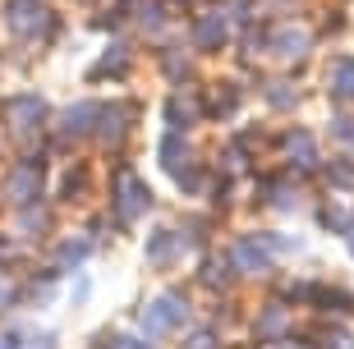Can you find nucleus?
Wrapping results in <instances>:
<instances>
[{"label": "nucleus", "instance_id": "f257e3e1", "mask_svg": "<svg viewBox=\"0 0 354 349\" xmlns=\"http://www.w3.org/2000/svg\"><path fill=\"white\" fill-rule=\"evenodd\" d=\"M189 317H194V303H189L184 290H157L143 303V312H138V331L157 345L166 336H180L184 326H189Z\"/></svg>", "mask_w": 354, "mask_h": 349}, {"label": "nucleus", "instance_id": "f8f14e48", "mask_svg": "<svg viewBox=\"0 0 354 349\" xmlns=\"http://www.w3.org/2000/svg\"><path fill=\"white\" fill-rule=\"evenodd\" d=\"M304 345L308 349H354V336L345 331V326H336V322H317V326H308Z\"/></svg>", "mask_w": 354, "mask_h": 349}, {"label": "nucleus", "instance_id": "9d476101", "mask_svg": "<svg viewBox=\"0 0 354 349\" xmlns=\"http://www.w3.org/2000/svg\"><path fill=\"white\" fill-rule=\"evenodd\" d=\"M46 230H51V211L41 207V202L14 207V234H24V239H41Z\"/></svg>", "mask_w": 354, "mask_h": 349}, {"label": "nucleus", "instance_id": "412c9836", "mask_svg": "<svg viewBox=\"0 0 354 349\" xmlns=\"http://www.w3.org/2000/svg\"><path fill=\"white\" fill-rule=\"evenodd\" d=\"M83 180H88V170H83V166H69V170H65V180H60V202H79L83 189H88Z\"/></svg>", "mask_w": 354, "mask_h": 349}, {"label": "nucleus", "instance_id": "4468645a", "mask_svg": "<svg viewBox=\"0 0 354 349\" xmlns=\"http://www.w3.org/2000/svg\"><path fill=\"white\" fill-rule=\"evenodd\" d=\"M322 180H327L331 194H354V166H350V156H336L331 166H322Z\"/></svg>", "mask_w": 354, "mask_h": 349}, {"label": "nucleus", "instance_id": "20e7f679", "mask_svg": "<svg viewBox=\"0 0 354 349\" xmlns=\"http://www.w3.org/2000/svg\"><path fill=\"white\" fill-rule=\"evenodd\" d=\"M147 262L152 267H171V262L189 258V253H198L194 239H189V230H184V220H171V225H157V230L147 234Z\"/></svg>", "mask_w": 354, "mask_h": 349}, {"label": "nucleus", "instance_id": "bb28decb", "mask_svg": "<svg viewBox=\"0 0 354 349\" xmlns=\"http://www.w3.org/2000/svg\"><path fill=\"white\" fill-rule=\"evenodd\" d=\"M106 220H111V216H88V225H83V234L92 239V248L106 244V234H111V230H106Z\"/></svg>", "mask_w": 354, "mask_h": 349}, {"label": "nucleus", "instance_id": "f03ea898", "mask_svg": "<svg viewBox=\"0 0 354 349\" xmlns=\"http://www.w3.org/2000/svg\"><path fill=\"white\" fill-rule=\"evenodd\" d=\"M152 207H157L152 189L133 175V166L124 170V161H115V184H111V220H115V225H133V220L152 216Z\"/></svg>", "mask_w": 354, "mask_h": 349}, {"label": "nucleus", "instance_id": "6e6552de", "mask_svg": "<svg viewBox=\"0 0 354 349\" xmlns=\"http://www.w3.org/2000/svg\"><path fill=\"white\" fill-rule=\"evenodd\" d=\"M235 281H239V276H235V267H230V258H225V253H203V262H198V285H203V290L225 294Z\"/></svg>", "mask_w": 354, "mask_h": 349}, {"label": "nucleus", "instance_id": "a211bd4d", "mask_svg": "<svg viewBox=\"0 0 354 349\" xmlns=\"http://www.w3.org/2000/svg\"><path fill=\"white\" fill-rule=\"evenodd\" d=\"M180 349H225V340H221L216 326H194V331H184Z\"/></svg>", "mask_w": 354, "mask_h": 349}, {"label": "nucleus", "instance_id": "dca6fc26", "mask_svg": "<svg viewBox=\"0 0 354 349\" xmlns=\"http://www.w3.org/2000/svg\"><path fill=\"white\" fill-rule=\"evenodd\" d=\"M331 97L341 106L354 102V60H341V65L331 69Z\"/></svg>", "mask_w": 354, "mask_h": 349}, {"label": "nucleus", "instance_id": "5701e85b", "mask_svg": "<svg viewBox=\"0 0 354 349\" xmlns=\"http://www.w3.org/2000/svg\"><path fill=\"white\" fill-rule=\"evenodd\" d=\"M235 106H239L235 92H212V97H207V115L212 120H225V115H235Z\"/></svg>", "mask_w": 354, "mask_h": 349}, {"label": "nucleus", "instance_id": "4be33fe9", "mask_svg": "<svg viewBox=\"0 0 354 349\" xmlns=\"http://www.w3.org/2000/svg\"><path fill=\"white\" fill-rule=\"evenodd\" d=\"M19 299H24V281H19L14 272H5V267H0V312H10Z\"/></svg>", "mask_w": 354, "mask_h": 349}, {"label": "nucleus", "instance_id": "2eb2a0df", "mask_svg": "<svg viewBox=\"0 0 354 349\" xmlns=\"http://www.w3.org/2000/svg\"><path fill=\"white\" fill-rule=\"evenodd\" d=\"M88 349H157L143 331H102V340Z\"/></svg>", "mask_w": 354, "mask_h": 349}, {"label": "nucleus", "instance_id": "cd10ccee", "mask_svg": "<svg viewBox=\"0 0 354 349\" xmlns=\"http://www.w3.org/2000/svg\"><path fill=\"white\" fill-rule=\"evenodd\" d=\"M341 239H345V248H350V258H354V216H350V230H345Z\"/></svg>", "mask_w": 354, "mask_h": 349}, {"label": "nucleus", "instance_id": "f3484780", "mask_svg": "<svg viewBox=\"0 0 354 349\" xmlns=\"http://www.w3.org/2000/svg\"><path fill=\"white\" fill-rule=\"evenodd\" d=\"M313 216H317V225H322V230L345 234V230H350V216H354V211H341V207H331V202H317Z\"/></svg>", "mask_w": 354, "mask_h": 349}, {"label": "nucleus", "instance_id": "aec40b11", "mask_svg": "<svg viewBox=\"0 0 354 349\" xmlns=\"http://www.w3.org/2000/svg\"><path fill=\"white\" fill-rule=\"evenodd\" d=\"M161 115H166V129L184 133V129H189V120H194V111H189V102H180V97H171V102L161 106Z\"/></svg>", "mask_w": 354, "mask_h": 349}, {"label": "nucleus", "instance_id": "b1692460", "mask_svg": "<svg viewBox=\"0 0 354 349\" xmlns=\"http://www.w3.org/2000/svg\"><path fill=\"white\" fill-rule=\"evenodd\" d=\"M331 138L341 142L345 156H350L354 152V115H336V120H331Z\"/></svg>", "mask_w": 354, "mask_h": 349}, {"label": "nucleus", "instance_id": "7ed1b4c3", "mask_svg": "<svg viewBox=\"0 0 354 349\" xmlns=\"http://www.w3.org/2000/svg\"><path fill=\"white\" fill-rule=\"evenodd\" d=\"M41 180H46V161H41L37 152L19 156L10 170H5V184H0V194H5V202L10 207H28V202H41Z\"/></svg>", "mask_w": 354, "mask_h": 349}, {"label": "nucleus", "instance_id": "ddd939ff", "mask_svg": "<svg viewBox=\"0 0 354 349\" xmlns=\"http://www.w3.org/2000/svg\"><path fill=\"white\" fill-rule=\"evenodd\" d=\"M157 161L166 166V175H175V170H184L189 161H194V152H189V138L171 129L166 138H161V147H157Z\"/></svg>", "mask_w": 354, "mask_h": 349}, {"label": "nucleus", "instance_id": "39448f33", "mask_svg": "<svg viewBox=\"0 0 354 349\" xmlns=\"http://www.w3.org/2000/svg\"><path fill=\"white\" fill-rule=\"evenodd\" d=\"M290 308H295V303H286V299H276V294H272L263 308H258V317H253V336L263 340V345L295 336V317H290Z\"/></svg>", "mask_w": 354, "mask_h": 349}, {"label": "nucleus", "instance_id": "423d86ee", "mask_svg": "<svg viewBox=\"0 0 354 349\" xmlns=\"http://www.w3.org/2000/svg\"><path fill=\"white\" fill-rule=\"evenodd\" d=\"M88 258H92V239H88V234H65V239L51 248L46 267H51L55 276H69V272H79Z\"/></svg>", "mask_w": 354, "mask_h": 349}, {"label": "nucleus", "instance_id": "0eeeda50", "mask_svg": "<svg viewBox=\"0 0 354 349\" xmlns=\"http://www.w3.org/2000/svg\"><path fill=\"white\" fill-rule=\"evenodd\" d=\"M129 129H133V115L124 111V106H102V115H97V129H92V138L102 142L106 152H115Z\"/></svg>", "mask_w": 354, "mask_h": 349}, {"label": "nucleus", "instance_id": "a878e982", "mask_svg": "<svg viewBox=\"0 0 354 349\" xmlns=\"http://www.w3.org/2000/svg\"><path fill=\"white\" fill-rule=\"evenodd\" d=\"M28 345L32 349H60V336L46 331V326H28Z\"/></svg>", "mask_w": 354, "mask_h": 349}, {"label": "nucleus", "instance_id": "6ab92c4d", "mask_svg": "<svg viewBox=\"0 0 354 349\" xmlns=\"http://www.w3.org/2000/svg\"><path fill=\"white\" fill-rule=\"evenodd\" d=\"M203 180H207V175H203L194 161H189L184 170H175V184H180V194H189V198H203V194H207V184H203Z\"/></svg>", "mask_w": 354, "mask_h": 349}, {"label": "nucleus", "instance_id": "1a4fd4ad", "mask_svg": "<svg viewBox=\"0 0 354 349\" xmlns=\"http://www.w3.org/2000/svg\"><path fill=\"white\" fill-rule=\"evenodd\" d=\"M97 115H102V106L97 102H79L69 106L65 115H60V129H65V138H92V129H97Z\"/></svg>", "mask_w": 354, "mask_h": 349}, {"label": "nucleus", "instance_id": "9b49d317", "mask_svg": "<svg viewBox=\"0 0 354 349\" xmlns=\"http://www.w3.org/2000/svg\"><path fill=\"white\" fill-rule=\"evenodd\" d=\"M10 120H14V129L28 138V133H37L41 124H46V102H41V97H19Z\"/></svg>", "mask_w": 354, "mask_h": 349}, {"label": "nucleus", "instance_id": "393cba45", "mask_svg": "<svg viewBox=\"0 0 354 349\" xmlns=\"http://www.w3.org/2000/svg\"><path fill=\"white\" fill-rule=\"evenodd\" d=\"M267 102H272L276 111H290V106L299 102V92L290 88V83H272V88H267Z\"/></svg>", "mask_w": 354, "mask_h": 349}]
</instances>
